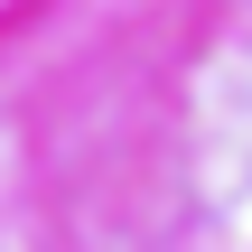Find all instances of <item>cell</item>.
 Returning a JSON list of instances; mask_svg holds the SVG:
<instances>
[]
</instances>
